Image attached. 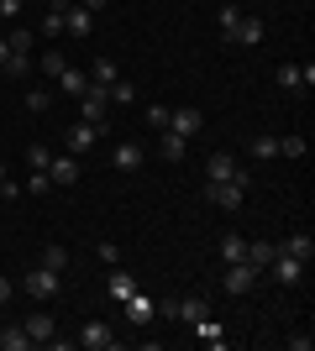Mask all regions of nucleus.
<instances>
[{
  "instance_id": "nucleus-1",
  "label": "nucleus",
  "mask_w": 315,
  "mask_h": 351,
  "mask_svg": "<svg viewBox=\"0 0 315 351\" xmlns=\"http://www.w3.org/2000/svg\"><path fill=\"white\" fill-rule=\"evenodd\" d=\"M247 189H253V173L242 168V173L226 178V184H205V199H210V205H221V210H242V205H247Z\"/></svg>"
},
{
  "instance_id": "nucleus-2",
  "label": "nucleus",
  "mask_w": 315,
  "mask_h": 351,
  "mask_svg": "<svg viewBox=\"0 0 315 351\" xmlns=\"http://www.w3.org/2000/svg\"><path fill=\"white\" fill-rule=\"evenodd\" d=\"M105 110H110V89H105V84H90L84 95H79V121L105 126Z\"/></svg>"
},
{
  "instance_id": "nucleus-3",
  "label": "nucleus",
  "mask_w": 315,
  "mask_h": 351,
  "mask_svg": "<svg viewBox=\"0 0 315 351\" xmlns=\"http://www.w3.org/2000/svg\"><path fill=\"white\" fill-rule=\"evenodd\" d=\"M305 267H310V263H300V257H289V252H273V263L263 267V273H273V283H284V289H294V283L305 278Z\"/></svg>"
},
{
  "instance_id": "nucleus-4",
  "label": "nucleus",
  "mask_w": 315,
  "mask_h": 351,
  "mask_svg": "<svg viewBox=\"0 0 315 351\" xmlns=\"http://www.w3.org/2000/svg\"><path fill=\"white\" fill-rule=\"evenodd\" d=\"M163 132H179L184 142H189V136L205 132V116H200L195 105H179V110H168V126H163Z\"/></svg>"
},
{
  "instance_id": "nucleus-5",
  "label": "nucleus",
  "mask_w": 315,
  "mask_h": 351,
  "mask_svg": "<svg viewBox=\"0 0 315 351\" xmlns=\"http://www.w3.org/2000/svg\"><path fill=\"white\" fill-rule=\"evenodd\" d=\"M74 346H84V351H110V346H116V330H110L105 320H90V325L74 336Z\"/></svg>"
},
{
  "instance_id": "nucleus-6",
  "label": "nucleus",
  "mask_w": 315,
  "mask_h": 351,
  "mask_svg": "<svg viewBox=\"0 0 315 351\" xmlns=\"http://www.w3.org/2000/svg\"><path fill=\"white\" fill-rule=\"evenodd\" d=\"M27 336H32V346H53V336H58V320L47 315V309H37V315H27Z\"/></svg>"
},
{
  "instance_id": "nucleus-7",
  "label": "nucleus",
  "mask_w": 315,
  "mask_h": 351,
  "mask_svg": "<svg viewBox=\"0 0 315 351\" xmlns=\"http://www.w3.org/2000/svg\"><path fill=\"white\" fill-rule=\"evenodd\" d=\"M257 278H263V273H257L253 263H231L226 267V293H253Z\"/></svg>"
},
{
  "instance_id": "nucleus-8",
  "label": "nucleus",
  "mask_w": 315,
  "mask_h": 351,
  "mask_svg": "<svg viewBox=\"0 0 315 351\" xmlns=\"http://www.w3.org/2000/svg\"><path fill=\"white\" fill-rule=\"evenodd\" d=\"M47 178H53L58 189H74V184H79V158H74V152L53 158V162H47Z\"/></svg>"
},
{
  "instance_id": "nucleus-9",
  "label": "nucleus",
  "mask_w": 315,
  "mask_h": 351,
  "mask_svg": "<svg viewBox=\"0 0 315 351\" xmlns=\"http://www.w3.org/2000/svg\"><path fill=\"white\" fill-rule=\"evenodd\" d=\"M21 289H27L32 299H53V293H58V273H53V267H32Z\"/></svg>"
},
{
  "instance_id": "nucleus-10",
  "label": "nucleus",
  "mask_w": 315,
  "mask_h": 351,
  "mask_svg": "<svg viewBox=\"0 0 315 351\" xmlns=\"http://www.w3.org/2000/svg\"><path fill=\"white\" fill-rule=\"evenodd\" d=\"M105 126H90V121H79V126H69V152L74 158H84V152H95V142H100Z\"/></svg>"
},
{
  "instance_id": "nucleus-11",
  "label": "nucleus",
  "mask_w": 315,
  "mask_h": 351,
  "mask_svg": "<svg viewBox=\"0 0 315 351\" xmlns=\"http://www.w3.org/2000/svg\"><path fill=\"white\" fill-rule=\"evenodd\" d=\"M137 293V278L126 273V267H110V278H105V299H116V304H126Z\"/></svg>"
},
{
  "instance_id": "nucleus-12",
  "label": "nucleus",
  "mask_w": 315,
  "mask_h": 351,
  "mask_svg": "<svg viewBox=\"0 0 315 351\" xmlns=\"http://www.w3.org/2000/svg\"><path fill=\"white\" fill-rule=\"evenodd\" d=\"M90 27H95V11H84V5L63 11V37H90Z\"/></svg>"
},
{
  "instance_id": "nucleus-13",
  "label": "nucleus",
  "mask_w": 315,
  "mask_h": 351,
  "mask_svg": "<svg viewBox=\"0 0 315 351\" xmlns=\"http://www.w3.org/2000/svg\"><path fill=\"white\" fill-rule=\"evenodd\" d=\"M205 173H210V184H226V178H237V173H242V162L231 158V152H210Z\"/></svg>"
},
{
  "instance_id": "nucleus-14",
  "label": "nucleus",
  "mask_w": 315,
  "mask_h": 351,
  "mask_svg": "<svg viewBox=\"0 0 315 351\" xmlns=\"http://www.w3.org/2000/svg\"><path fill=\"white\" fill-rule=\"evenodd\" d=\"M121 309H126V320H132V325H152V320H158V304H152L148 293H132Z\"/></svg>"
},
{
  "instance_id": "nucleus-15",
  "label": "nucleus",
  "mask_w": 315,
  "mask_h": 351,
  "mask_svg": "<svg viewBox=\"0 0 315 351\" xmlns=\"http://www.w3.org/2000/svg\"><path fill=\"white\" fill-rule=\"evenodd\" d=\"M231 43H237V47H257V43H263V16H242L237 32H231Z\"/></svg>"
},
{
  "instance_id": "nucleus-16",
  "label": "nucleus",
  "mask_w": 315,
  "mask_h": 351,
  "mask_svg": "<svg viewBox=\"0 0 315 351\" xmlns=\"http://www.w3.org/2000/svg\"><path fill=\"white\" fill-rule=\"evenodd\" d=\"M110 162H116L121 173H137V168H142V147L137 142H116L110 147Z\"/></svg>"
},
{
  "instance_id": "nucleus-17",
  "label": "nucleus",
  "mask_w": 315,
  "mask_h": 351,
  "mask_svg": "<svg viewBox=\"0 0 315 351\" xmlns=\"http://www.w3.org/2000/svg\"><path fill=\"white\" fill-rule=\"evenodd\" d=\"M53 84H58L63 95H74V100H79V95L90 89V73H84V69H74V63H69V69H63L58 79H53Z\"/></svg>"
},
{
  "instance_id": "nucleus-18",
  "label": "nucleus",
  "mask_w": 315,
  "mask_h": 351,
  "mask_svg": "<svg viewBox=\"0 0 315 351\" xmlns=\"http://www.w3.org/2000/svg\"><path fill=\"white\" fill-rule=\"evenodd\" d=\"M273 84H279V89H289V95H300V89H305L300 63H279V69H273Z\"/></svg>"
},
{
  "instance_id": "nucleus-19",
  "label": "nucleus",
  "mask_w": 315,
  "mask_h": 351,
  "mask_svg": "<svg viewBox=\"0 0 315 351\" xmlns=\"http://www.w3.org/2000/svg\"><path fill=\"white\" fill-rule=\"evenodd\" d=\"M221 263L226 267H231V263H247V236H237V231L221 236Z\"/></svg>"
},
{
  "instance_id": "nucleus-20",
  "label": "nucleus",
  "mask_w": 315,
  "mask_h": 351,
  "mask_svg": "<svg viewBox=\"0 0 315 351\" xmlns=\"http://www.w3.org/2000/svg\"><path fill=\"white\" fill-rule=\"evenodd\" d=\"M279 252H289V257H300V263H310V257H315V241H310V231H294L289 241H279Z\"/></svg>"
},
{
  "instance_id": "nucleus-21",
  "label": "nucleus",
  "mask_w": 315,
  "mask_h": 351,
  "mask_svg": "<svg viewBox=\"0 0 315 351\" xmlns=\"http://www.w3.org/2000/svg\"><path fill=\"white\" fill-rule=\"evenodd\" d=\"M84 73H90V84H105V89H110V84H116V79H121L116 58H95V63H90V69H84Z\"/></svg>"
},
{
  "instance_id": "nucleus-22",
  "label": "nucleus",
  "mask_w": 315,
  "mask_h": 351,
  "mask_svg": "<svg viewBox=\"0 0 315 351\" xmlns=\"http://www.w3.org/2000/svg\"><path fill=\"white\" fill-rule=\"evenodd\" d=\"M189 330H195V336H200V346H210V351H215V346H226V336H221V325L210 320V315H205V320H195V325H189Z\"/></svg>"
},
{
  "instance_id": "nucleus-23",
  "label": "nucleus",
  "mask_w": 315,
  "mask_h": 351,
  "mask_svg": "<svg viewBox=\"0 0 315 351\" xmlns=\"http://www.w3.org/2000/svg\"><path fill=\"white\" fill-rule=\"evenodd\" d=\"M32 336H27V325H5L0 330V351H27Z\"/></svg>"
},
{
  "instance_id": "nucleus-24",
  "label": "nucleus",
  "mask_w": 315,
  "mask_h": 351,
  "mask_svg": "<svg viewBox=\"0 0 315 351\" xmlns=\"http://www.w3.org/2000/svg\"><path fill=\"white\" fill-rule=\"evenodd\" d=\"M158 152H163L168 162H184V152H189V142H184L179 132H163V142H158Z\"/></svg>"
},
{
  "instance_id": "nucleus-25",
  "label": "nucleus",
  "mask_w": 315,
  "mask_h": 351,
  "mask_svg": "<svg viewBox=\"0 0 315 351\" xmlns=\"http://www.w3.org/2000/svg\"><path fill=\"white\" fill-rule=\"evenodd\" d=\"M47 162H53V147H47V142H32L27 147V168H32V173H47Z\"/></svg>"
},
{
  "instance_id": "nucleus-26",
  "label": "nucleus",
  "mask_w": 315,
  "mask_h": 351,
  "mask_svg": "<svg viewBox=\"0 0 315 351\" xmlns=\"http://www.w3.org/2000/svg\"><path fill=\"white\" fill-rule=\"evenodd\" d=\"M273 252H279V247H273V241H247V263H253L257 273H263V267L273 263Z\"/></svg>"
},
{
  "instance_id": "nucleus-27",
  "label": "nucleus",
  "mask_w": 315,
  "mask_h": 351,
  "mask_svg": "<svg viewBox=\"0 0 315 351\" xmlns=\"http://www.w3.org/2000/svg\"><path fill=\"white\" fill-rule=\"evenodd\" d=\"M37 69H43V73H47V79H58V73H63V69H69V58H63L58 47H47L43 58H37Z\"/></svg>"
},
{
  "instance_id": "nucleus-28",
  "label": "nucleus",
  "mask_w": 315,
  "mask_h": 351,
  "mask_svg": "<svg viewBox=\"0 0 315 351\" xmlns=\"http://www.w3.org/2000/svg\"><path fill=\"white\" fill-rule=\"evenodd\" d=\"M43 37H47V43H58V37H63V11H58V5H47V16H43Z\"/></svg>"
},
{
  "instance_id": "nucleus-29",
  "label": "nucleus",
  "mask_w": 315,
  "mask_h": 351,
  "mask_svg": "<svg viewBox=\"0 0 315 351\" xmlns=\"http://www.w3.org/2000/svg\"><path fill=\"white\" fill-rule=\"evenodd\" d=\"M253 158H257V162L279 158V136H268V132H263V136H253Z\"/></svg>"
},
{
  "instance_id": "nucleus-30",
  "label": "nucleus",
  "mask_w": 315,
  "mask_h": 351,
  "mask_svg": "<svg viewBox=\"0 0 315 351\" xmlns=\"http://www.w3.org/2000/svg\"><path fill=\"white\" fill-rule=\"evenodd\" d=\"M5 47H11V53H32V47H37V37H32L27 27H11V37H5Z\"/></svg>"
},
{
  "instance_id": "nucleus-31",
  "label": "nucleus",
  "mask_w": 315,
  "mask_h": 351,
  "mask_svg": "<svg viewBox=\"0 0 315 351\" xmlns=\"http://www.w3.org/2000/svg\"><path fill=\"white\" fill-rule=\"evenodd\" d=\"M247 11H237V5H221V43H231V32H237V21Z\"/></svg>"
},
{
  "instance_id": "nucleus-32",
  "label": "nucleus",
  "mask_w": 315,
  "mask_h": 351,
  "mask_svg": "<svg viewBox=\"0 0 315 351\" xmlns=\"http://www.w3.org/2000/svg\"><path fill=\"white\" fill-rule=\"evenodd\" d=\"M5 73H11V79H27L32 73V53H11V58H5Z\"/></svg>"
},
{
  "instance_id": "nucleus-33",
  "label": "nucleus",
  "mask_w": 315,
  "mask_h": 351,
  "mask_svg": "<svg viewBox=\"0 0 315 351\" xmlns=\"http://www.w3.org/2000/svg\"><path fill=\"white\" fill-rule=\"evenodd\" d=\"M43 267H53V273H63V267H69V252H63L58 241H53V247L43 252Z\"/></svg>"
},
{
  "instance_id": "nucleus-34",
  "label": "nucleus",
  "mask_w": 315,
  "mask_h": 351,
  "mask_svg": "<svg viewBox=\"0 0 315 351\" xmlns=\"http://www.w3.org/2000/svg\"><path fill=\"white\" fill-rule=\"evenodd\" d=\"M47 105H53V95H47V89H27V110H32V116H43Z\"/></svg>"
},
{
  "instance_id": "nucleus-35",
  "label": "nucleus",
  "mask_w": 315,
  "mask_h": 351,
  "mask_svg": "<svg viewBox=\"0 0 315 351\" xmlns=\"http://www.w3.org/2000/svg\"><path fill=\"white\" fill-rule=\"evenodd\" d=\"M279 158H305V136H279Z\"/></svg>"
},
{
  "instance_id": "nucleus-36",
  "label": "nucleus",
  "mask_w": 315,
  "mask_h": 351,
  "mask_svg": "<svg viewBox=\"0 0 315 351\" xmlns=\"http://www.w3.org/2000/svg\"><path fill=\"white\" fill-rule=\"evenodd\" d=\"M95 257H100L105 267H121V247H116V241H100V247H95Z\"/></svg>"
},
{
  "instance_id": "nucleus-37",
  "label": "nucleus",
  "mask_w": 315,
  "mask_h": 351,
  "mask_svg": "<svg viewBox=\"0 0 315 351\" xmlns=\"http://www.w3.org/2000/svg\"><path fill=\"white\" fill-rule=\"evenodd\" d=\"M142 121H148V126H158V132H163V126H168V105H148V110H142Z\"/></svg>"
},
{
  "instance_id": "nucleus-38",
  "label": "nucleus",
  "mask_w": 315,
  "mask_h": 351,
  "mask_svg": "<svg viewBox=\"0 0 315 351\" xmlns=\"http://www.w3.org/2000/svg\"><path fill=\"white\" fill-rule=\"evenodd\" d=\"M47 189H53V178H47V173H32L27 184H21V194H47Z\"/></svg>"
},
{
  "instance_id": "nucleus-39",
  "label": "nucleus",
  "mask_w": 315,
  "mask_h": 351,
  "mask_svg": "<svg viewBox=\"0 0 315 351\" xmlns=\"http://www.w3.org/2000/svg\"><path fill=\"white\" fill-rule=\"evenodd\" d=\"M132 95H137V89H132V84H121V79L110 84V105H132Z\"/></svg>"
},
{
  "instance_id": "nucleus-40",
  "label": "nucleus",
  "mask_w": 315,
  "mask_h": 351,
  "mask_svg": "<svg viewBox=\"0 0 315 351\" xmlns=\"http://www.w3.org/2000/svg\"><path fill=\"white\" fill-rule=\"evenodd\" d=\"M21 5H27V0H0V21H16V16H21Z\"/></svg>"
},
{
  "instance_id": "nucleus-41",
  "label": "nucleus",
  "mask_w": 315,
  "mask_h": 351,
  "mask_svg": "<svg viewBox=\"0 0 315 351\" xmlns=\"http://www.w3.org/2000/svg\"><path fill=\"white\" fill-rule=\"evenodd\" d=\"M0 199L11 205V199H21V184H11V178H0Z\"/></svg>"
},
{
  "instance_id": "nucleus-42",
  "label": "nucleus",
  "mask_w": 315,
  "mask_h": 351,
  "mask_svg": "<svg viewBox=\"0 0 315 351\" xmlns=\"http://www.w3.org/2000/svg\"><path fill=\"white\" fill-rule=\"evenodd\" d=\"M74 5H84V11H105L110 0H74Z\"/></svg>"
},
{
  "instance_id": "nucleus-43",
  "label": "nucleus",
  "mask_w": 315,
  "mask_h": 351,
  "mask_svg": "<svg viewBox=\"0 0 315 351\" xmlns=\"http://www.w3.org/2000/svg\"><path fill=\"white\" fill-rule=\"evenodd\" d=\"M0 304H11V278H0Z\"/></svg>"
},
{
  "instance_id": "nucleus-44",
  "label": "nucleus",
  "mask_w": 315,
  "mask_h": 351,
  "mask_svg": "<svg viewBox=\"0 0 315 351\" xmlns=\"http://www.w3.org/2000/svg\"><path fill=\"white\" fill-rule=\"evenodd\" d=\"M5 58H11V47H5V37H0V69H5Z\"/></svg>"
},
{
  "instance_id": "nucleus-45",
  "label": "nucleus",
  "mask_w": 315,
  "mask_h": 351,
  "mask_svg": "<svg viewBox=\"0 0 315 351\" xmlns=\"http://www.w3.org/2000/svg\"><path fill=\"white\" fill-rule=\"evenodd\" d=\"M0 37H5V21H0Z\"/></svg>"
},
{
  "instance_id": "nucleus-46",
  "label": "nucleus",
  "mask_w": 315,
  "mask_h": 351,
  "mask_svg": "<svg viewBox=\"0 0 315 351\" xmlns=\"http://www.w3.org/2000/svg\"><path fill=\"white\" fill-rule=\"evenodd\" d=\"M0 178H5V162H0Z\"/></svg>"
}]
</instances>
